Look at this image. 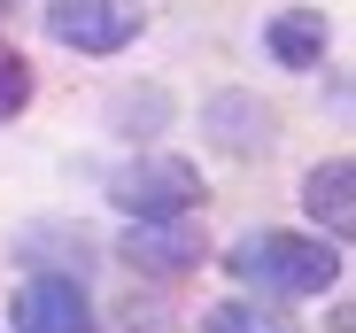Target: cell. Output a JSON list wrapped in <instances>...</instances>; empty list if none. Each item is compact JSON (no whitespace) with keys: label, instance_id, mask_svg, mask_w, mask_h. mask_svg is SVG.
Here are the masks:
<instances>
[{"label":"cell","instance_id":"6da1fadb","mask_svg":"<svg viewBox=\"0 0 356 333\" xmlns=\"http://www.w3.org/2000/svg\"><path fill=\"white\" fill-rule=\"evenodd\" d=\"M225 271H232L241 287H256V295H279V302H294V295H325V287L341 279V241L248 233V241L225 248Z\"/></svg>","mask_w":356,"mask_h":333},{"label":"cell","instance_id":"7a4b0ae2","mask_svg":"<svg viewBox=\"0 0 356 333\" xmlns=\"http://www.w3.org/2000/svg\"><path fill=\"white\" fill-rule=\"evenodd\" d=\"M108 209H124V217H194L202 209V171L170 147H147V155L108 171Z\"/></svg>","mask_w":356,"mask_h":333},{"label":"cell","instance_id":"3957f363","mask_svg":"<svg viewBox=\"0 0 356 333\" xmlns=\"http://www.w3.org/2000/svg\"><path fill=\"white\" fill-rule=\"evenodd\" d=\"M147 31L140 0H47V39L70 54H124Z\"/></svg>","mask_w":356,"mask_h":333},{"label":"cell","instance_id":"277c9868","mask_svg":"<svg viewBox=\"0 0 356 333\" xmlns=\"http://www.w3.org/2000/svg\"><path fill=\"white\" fill-rule=\"evenodd\" d=\"M116 256L132 271H147V279H178V271L202 263V233H194V217H132Z\"/></svg>","mask_w":356,"mask_h":333},{"label":"cell","instance_id":"5b68a950","mask_svg":"<svg viewBox=\"0 0 356 333\" xmlns=\"http://www.w3.org/2000/svg\"><path fill=\"white\" fill-rule=\"evenodd\" d=\"M16 333H93V302L70 271H31L16 287Z\"/></svg>","mask_w":356,"mask_h":333},{"label":"cell","instance_id":"8992f818","mask_svg":"<svg viewBox=\"0 0 356 333\" xmlns=\"http://www.w3.org/2000/svg\"><path fill=\"white\" fill-rule=\"evenodd\" d=\"M302 209H310V225H325L333 241L356 233V163L348 155H325L318 171L302 179Z\"/></svg>","mask_w":356,"mask_h":333},{"label":"cell","instance_id":"52a82bcc","mask_svg":"<svg viewBox=\"0 0 356 333\" xmlns=\"http://www.w3.org/2000/svg\"><path fill=\"white\" fill-rule=\"evenodd\" d=\"M325 39H333L325 8H279V16L264 24V54H271L279 70H310V63H325Z\"/></svg>","mask_w":356,"mask_h":333},{"label":"cell","instance_id":"ba28073f","mask_svg":"<svg viewBox=\"0 0 356 333\" xmlns=\"http://www.w3.org/2000/svg\"><path fill=\"white\" fill-rule=\"evenodd\" d=\"M202 124H209L217 147H232V155H264V147H271V108H264L256 93H217V101L202 108Z\"/></svg>","mask_w":356,"mask_h":333},{"label":"cell","instance_id":"9c48e42d","mask_svg":"<svg viewBox=\"0 0 356 333\" xmlns=\"http://www.w3.org/2000/svg\"><path fill=\"white\" fill-rule=\"evenodd\" d=\"M194 333H294L271 302H217V310H202V325Z\"/></svg>","mask_w":356,"mask_h":333},{"label":"cell","instance_id":"30bf717a","mask_svg":"<svg viewBox=\"0 0 356 333\" xmlns=\"http://www.w3.org/2000/svg\"><path fill=\"white\" fill-rule=\"evenodd\" d=\"M24 108H31V63H24L16 47H0V124L24 117Z\"/></svg>","mask_w":356,"mask_h":333},{"label":"cell","instance_id":"8fae6325","mask_svg":"<svg viewBox=\"0 0 356 333\" xmlns=\"http://www.w3.org/2000/svg\"><path fill=\"white\" fill-rule=\"evenodd\" d=\"M8 8H16V0H0V16H8Z\"/></svg>","mask_w":356,"mask_h":333}]
</instances>
